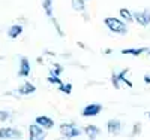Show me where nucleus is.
I'll return each mask as SVG.
<instances>
[{
    "instance_id": "13",
    "label": "nucleus",
    "mask_w": 150,
    "mask_h": 140,
    "mask_svg": "<svg viewBox=\"0 0 150 140\" xmlns=\"http://www.w3.org/2000/svg\"><path fill=\"white\" fill-rule=\"evenodd\" d=\"M21 33H23V27H21V25H18V24L12 25V27L9 29V31H8L9 37H12V39H15V37H18Z\"/></svg>"
},
{
    "instance_id": "19",
    "label": "nucleus",
    "mask_w": 150,
    "mask_h": 140,
    "mask_svg": "<svg viewBox=\"0 0 150 140\" xmlns=\"http://www.w3.org/2000/svg\"><path fill=\"white\" fill-rule=\"evenodd\" d=\"M111 82H112V85H114L117 90H120V81H119V78H117V73H114L111 76Z\"/></svg>"
},
{
    "instance_id": "1",
    "label": "nucleus",
    "mask_w": 150,
    "mask_h": 140,
    "mask_svg": "<svg viewBox=\"0 0 150 140\" xmlns=\"http://www.w3.org/2000/svg\"><path fill=\"white\" fill-rule=\"evenodd\" d=\"M104 24L107 25V29L112 33H116V34H120V36H125L128 33V27H126V24H125L122 20L119 18H112V17H107L104 20Z\"/></svg>"
},
{
    "instance_id": "2",
    "label": "nucleus",
    "mask_w": 150,
    "mask_h": 140,
    "mask_svg": "<svg viewBox=\"0 0 150 140\" xmlns=\"http://www.w3.org/2000/svg\"><path fill=\"white\" fill-rule=\"evenodd\" d=\"M83 131L78 128L75 124L72 122H65V124H62L60 125V134L66 137V139H72V137H78Z\"/></svg>"
},
{
    "instance_id": "22",
    "label": "nucleus",
    "mask_w": 150,
    "mask_h": 140,
    "mask_svg": "<svg viewBox=\"0 0 150 140\" xmlns=\"http://www.w3.org/2000/svg\"><path fill=\"white\" fill-rule=\"evenodd\" d=\"M144 82L146 84H150V75H144Z\"/></svg>"
},
{
    "instance_id": "7",
    "label": "nucleus",
    "mask_w": 150,
    "mask_h": 140,
    "mask_svg": "<svg viewBox=\"0 0 150 140\" xmlns=\"http://www.w3.org/2000/svg\"><path fill=\"white\" fill-rule=\"evenodd\" d=\"M107 130L111 136H117L122 131V122L119 119H110L107 122Z\"/></svg>"
},
{
    "instance_id": "20",
    "label": "nucleus",
    "mask_w": 150,
    "mask_h": 140,
    "mask_svg": "<svg viewBox=\"0 0 150 140\" xmlns=\"http://www.w3.org/2000/svg\"><path fill=\"white\" fill-rule=\"evenodd\" d=\"M62 70H63V69H62V66H59V64H54V69H51V75H60L62 73Z\"/></svg>"
},
{
    "instance_id": "6",
    "label": "nucleus",
    "mask_w": 150,
    "mask_h": 140,
    "mask_svg": "<svg viewBox=\"0 0 150 140\" xmlns=\"http://www.w3.org/2000/svg\"><path fill=\"white\" fill-rule=\"evenodd\" d=\"M102 112V104H98V103H90L87 104L83 109V116H96Z\"/></svg>"
},
{
    "instance_id": "17",
    "label": "nucleus",
    "mask_w": 150,
    "mask_h": 140,
    "mask_svg": "<svg viewBox=\"0 0 150 140\" xmlns=\"http://www.w3.org/2000/svg\"><path fill=\"white\" fill-rule=\"evenodd\" d=\"M59 90L65 94H71L72 93V85L71 84H60L59 85Z\"/></svg>"
},
{
    "instance_id": "4",
    "label": "nucleus",
    "mask_w": 150,
    "mask_h": 140,
    "mask_svg": "<svg viewBox=\"0 0 150 140\" xmlns=\"http://www.w3.org/2000/svg\"><path fill=\"white\" fill-rule=\"evenodd\" d=\"M23 137V133L14 127H3L0 128V139H18Z\"/></svg>"
},
{
    "instance_id": "11",
    "label": "nucleus",
    "mask_w": 150,
    "mask_h": 140,
    "mask_svg": "<svg viewBox=\"0 0 150 140\" xmlns=\"http://www.w3.org/2000/svg\"><path fill=\"white\" fill-rule=\"evenodd\" d=\"M147 48H128V49H122V54L125 55H135V57H138L144 52H147Z\"/></svg>"
},
{
    "instance_id": "8",
    "label": "nucleus",
    "mask_w": 150,
    "mask_h": 140,
    "mask_svg": "<svg viewBox=\"0 0 150 140\" xmlns=\"http://www.w3.org/2000/svg\"><path fill=\"white\" fill-rule=\"evenodd\" d=\"M36 124H39L41 127H44L45 130H50V128H53L54 127V121L50 118V116H45V115H42V116H36Z\"/></svg>"
},
{
    "instance_id": "12",
    "label": "nucleus",
    "mask_w": 150,
    "mask_h": 140,
    "mask_svg": "<svg viewBox=\"0 0 150 140\" xmlns=\"http://www.w3.org/2000/svg\"><path fill=\"white\" fill-rule=\"evenodd\" d=\"M84 133L89 136L90 139H95V137H98L99 136V133H101V130H99V127H96V125H86V128H84Z\"/></svg>"
},
{
    "instance_id": "21",
    "label": "nucleus",
    "mask_w": 150,
    "mask_h": 140,
    "mask_svg": "<svg viewBox=\"0 0 150 140\" xmlns=\"http://www.w3.org/2000/svg\"><path fill=\"white\" fill-rule=\"evenodd\" d=\"M9 118V113L8 112H0V121H5Z\"/></svg>"
},
{
    "instance_id": "16",
    "label": "nucleus",
    "mask_w": 150,
    "mask_h": 140,
    "mask_svg": "<svg viewBox=\"0 0 150 140\" xmlns=\"http://www.w3.org/2000/svg\"><path fill=\"white\" fill-rule=\"evenodd\" d=\"M72 9L77 10V12H84L86 2H84V0H72Z\"/></svg>"
},
{
    "instance_id": "18",
    "label": "nucleus",
    "mask_w": 150,
    "mask_h": 140,
    "mask_svg": "<svg viewBox=\"0 0 150 140\" xmlns=\"http://www.w3.org/2000/svg\"><path fill=\"white\" fill-rule=\"evenodd\" d=\"M48 82L50 84H56V85H60L62 84V81H60V78L57 75H50L48 76Z\"/></svg>"
},
{
    "instance_id": "5",
    "label": "nucleus",
    "mask_w": 150,
    "mask_h": 140,
    "mask_svg": "<svg viewBox=\"0 0 150 140\" xmlns=\"http://www.w3.org/2000/svg\"><path fill=\"white\" fill-rule=\"evenodd\" d=\"M29 136L33 140L44 139L45 137V128H44V127H41L39 124H33V125L29 127Z\"/></svg>"
},
{
    "instance_id": "24",
    "label": "nucleus",
    "mask_w": 150,
    "mask_h": 140,
    "mask_svg": "<svg viewBox=\"0 0 150 140\" xmlns=\"http://www.w3.org/2000/svg\"><path fill=\"white\" fill-rule=\"evenodd\" d=\"M147 52H149V55H150V51H147Z\"/></svg>"
},
{
    "instance_id": "3",
    "label": "nucleus",
    "mask_w": 150,
    "mask_h": 140,
    "mask_svg": "<svg viewBox=\"0 0 150 140\" xmlns=\"http://www.w3.org/2000/svg\"><path fill=\"white\" fill-rule=\"evenodd\" d=\"M134 14V21H137L143 27L150 25V9H143V10H135Z\"/></svg>"
},
{
    "instance_id": "14",
    "label": "nucleus",
    "mask_w": 150,
    "mask_h": 140,
    "mask_svg": "<svg viewBox=\"0 0 150 140\" xmlns=\"http://www.w3.org/2000/svg\"><path fill=\"white\" fill-rule=\"evenodd\" d=\"M42 8L45 10V14L51 18L53 17V0H42Z\"/></svg>"
},
{
    "instance_id": "10",
    "label": "nucleus",
    "mask_w": 150,
    "mask_h": 140,
    "mask_svg": "<svg viewBox=\"0 0 150 140\" xmlns=\"http://www.w3.org/2000/svg\"><path fill=\"white\" fill-rule=\"evenodd\" d=\"M36 91V86L30 82H26V84H23L20 88H18V94L21 95H29V94H33Z\"/></svg>"
},
{
    "instance_id": "9",
    "label": "nucleus",
    "mask_w": 150,
    "mask_h": 140,
    "mask_svg": "<svg viewBox=\"0 0 150 140\" xmlns=\"http://www.w3.org/2000/svg\"><path fill=\"white\" fill-rule=\"evenodd\" d=\"M18 75L23 76V78H26V76L30 75V63L27 58H21L20 61V70H18Z\"/></svg>"
},
{
    "instance_id": "23",
    "label": "nucleus",
    "mask_w": 150,
    "mask_h": 140,
    "mask_svg": "<svg viewBox=\"0 0 150 140\" xmlns=\"http://www.w3.org/2000/svg\"><path fill=\"white\" fill-rule=\"evenodd\" d=\"M147 115H149V118H150V112H149V113H147Z\"/></svg>"
},
{
    "instance_id": "15",
    "label": "nucleus",
    "mask_w": 150,
    "mask_h": 140,
    "mask_svg": "<svg viewBox=\"0 0 150 140\" xmlns=\"http://www.w3.org/2000/svg\"><path fill=\"white\" fill-rule=\"evenodd\" d=\"M120 17H122L123 20H126L128 22L134 21V14H132L128 8H122V9H120Z\"/></svg>"
}]
</instances>
